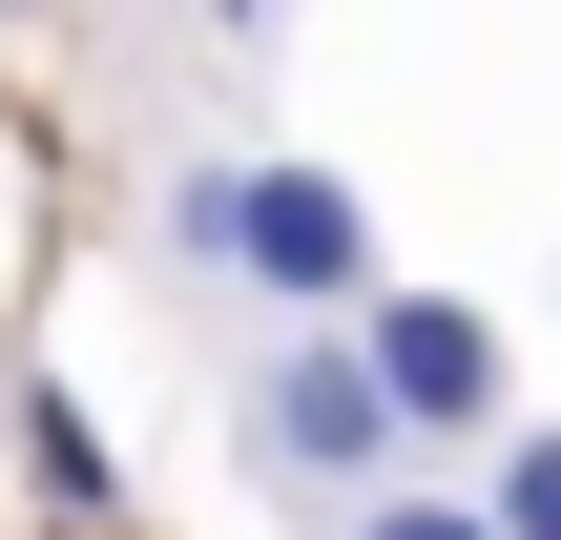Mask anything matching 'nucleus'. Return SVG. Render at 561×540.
<instances>
[{
    "label": "nucleus",
    "instance_id": "obj_1",
    "mask_svg": "<svg viewBox=\"0 0 561 540\" xmlns=\"http://www.w3.org/2000/svg\"><path fill=\"white\" fill-rule=\"evenodd\" d=\"M229 437H250V479H271V499H312V520H354L375 479H416V458H396V416H375V375H354V333H250Z\"/></svg>",
    "mask_w": 561,
    "mask_h": 540
},
{
    "label": "nucleus",
    "instance_id": "obj_2",
    "mask_svg": "<svg viewBox=\"0 0 561 540\" xmlns=\"http://www.w3.org/2000/svg\"><path fill=\"white\" fill-rule=\"evenodd\" d=\"M354 375H375L396 458H458V437H500V312H458V291H375V312H354Z\"/></svg>",
    "mask_w": 561,
    "mask_h": 540
},
{
    "label": "nucleus",
    "instance_id": "obj_3",
    "mask_svg": "<svg viewBox=\"0 0 561 540\" xmlns=\"http://www.w3.org/2000/svg\"><path fill=\"white\" fill-rule=\"evenodd\" d=\"M21 458H42V520H125V458H104V416H83V395H62V375H21Z\"/></svg>",
    "mask_w": 561,
    "mask_h": 540
},
{
    "label": "nucleus",
    "instance_id": "obj_4",
    "mask_svg": "<svg viewBox=\"0 0 561 540\" xmlns=\"http://www.w3.org/2000/svg\"><path fill=\"white\" fill-rule=\"evenodd\" d=\"M333 540H500V520H479L458 479H375V499H354V520H333Z\"/></svg>",
    "mask_w": 561,
    "mask_h": 540
},
{
    "label": "nucleus",
    "instance_id": "obj_5",
    "mask_svg": "<svg viewBox=\"0 0 561 540\" xmlns=\"http://www.w3.org/2000/svg\"><path fill=\"white\" fill-rule=\"evenodd\" d=\"M479 520H500V540H561V416H541V437H500V479H479Z\"/></svg>",
    "mask_w": 561,
    "mask_h": 540
},
{
    "label": "nucleus",
    "instance_id": "obj_6",
    "mask_svg": "<svg viewBox=\"0 0 561 540\" xmlns=\"http://www.w3.org/2000/svg\"><path fill=\"white\" fill-rule=\"evenodd\" d=\"M208 21H229V42H271V21H291V0H208Z\"/></svg>",
    "mask_w": 561,
    "mask_h": 540
},
{
    "label": "nucleus",
    "instance_id": "obj_7",
    "mask_svg": "<svg viewBox=\"0 0 561 540\" xmlns=\"http://www.w3.org/2000/svg\"><path fill=\"white\" fill-rule=\"evenodd\" d=\"M0 21H21V0H0Z\"/></svg>",
    "mask_w": 561,
    "mask_h": 540
}]
</instances>
